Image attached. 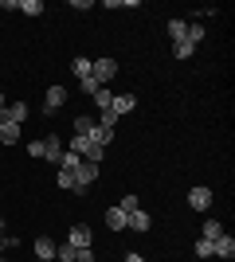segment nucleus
<instances>
[{
  "label": "nucleus",
  "mask_w": 235,
  "mask_h": 262,
  "mask_svg": "<svg viewBox=\"0 0 235 262\" xmlns=\"http://www.w3.org/2000/svg\"><path fill=\"white\" fill-rule=\"evenodd\" d=\"M114 75H118V59H110V55H106V59H90V78H94L98 86H106Z\"/></svg>",
  "instance_id": "nucleus-1"
},
{
  "label": "nucleus",
  "mask_w": 235,
  "mask_h": 262,
  "mask_svg": "<svg viewBox=\"0 0 235 262\" xmlns=\"http://www.w3.org/2000/svg\"><path fill=\"white\" fill-rule=\"evenodd\" d=\"M63 102H67V86H51V90H47V98H44V114H59Z\"/></svg>",
  "instance_id": "nucleus-2"
},
{
  "label": "nucleus",
  "mask_w": 235,
  "mask_h": 262,
  "mask_svg": "<svg viewBox=\"0 0 235 262\" xmlns=\"http://www.w3.org/2000/svg\"><path fill=\"white\" fill-rule=\"evenodd\" d=\"M188 204H192V211H208V208H212V188H192V192H188Z\"/></svg>",
  "instance_id": "nucleus-3"
},
{
  "label": "nucleus",
  "mask_w": 235,
  "mask_h": 262,
  "mask_svg": "<svg viewBox=\"0 0 235 262\" xmlns=\"http://www.w3.org/2000/svg\"><path fill=\"white\" fill-rule=\"evenodd\" d=\"M24 118H28V102H12V106L0 110V121H12V125H20Z\"/></svg>",
  "instance_id": "nucleus-4"
},
{
  "label": "nucleus",
  "mask_w": 235,
  "mask_h": 262,
  "mask_svg": "<svg viewBox=\"0 0 235 262\" xmlns=\"http://www.w3.org/2000/svg\"><path fill=\"white\" fill-rule=\"evenodd\" d=\"M153 227V219H149V211H130V215H125V231H149Z\"/></svg>",
  "instance_id": "nucleus-5"
},
{
  "label": "nucleus",
  "mask_w": 235,
  "mask_h": 262,
  "mask_svg": "<svg viewBox=\"0 0 235 262\" xmlns=\"http://www.w3.org/2000/svg\"><path fill=\"white\" fill-rule=\"evenodd\" d=\"M67 243H71V247H75V251H82V247H90V227H87V223H78V227H71Z\"/></svg>",
  "instance_id": "nucleus-6"
},
{
  "label": "nucleus",
  "mask_w": 235,
  "mask_h": 262,
  "mask_svg": "<svg viewBox=\"0 0 235 262\" xmlns=\"http://www.w3.org/2000/svg\"><path fill=\"white\" fill-rule=\"evenodd\" d=\"M59 157H63V137H44V161L59 164Z\"/></svg>",
  "instance_id": "nucleus-7"
},
{
  "label": "nucleus",
  "mask_w": 235,
  "mask_h": 262,
  "mask_svg": "<svg viewBox=\"0 0 235 262\" xmlns=\"http://www.w3.org/2000/svg\"><path fill=\"white\" fill-rule=\"evenodd\" d=\"M87 141H90V145H98V149H106V145L114 141V129H102L98 121H94V129L87 133Z\"/></svg>",
  "instance_id": "nucleus-8"
},
{
  "label": "nucleus",
  "mask_w": 235,
  "mask_h": 262,
  "mask_svg": "<svg viewBox=\"0 0 235 262\" xmlns=\"http://www.w3.org/2000/svg\"><path fill=\"white\" fill-rule=\"evenodd\" d=\"M212 247H216V254H220L224 262H231V254H235V239L227 235V231H224V235H220V239L212 243Z\"/></svg>",
  "instance_id": "nucleus-9"
},
{
  "label": "nucleus",
  "mask_w": 235,
  "mask_h": 262,
  "mask_svg": "<svg viewBox=\"0 0 235 262\" xmlns=\"http://www.w3.org/2000/svg\"><path fill=\"white\" fill-rule=\"evenodd\" d=\"M134 94H114V102H110V110L114 114H118V118H122V114H134Z\"/></svg>",
  "instance_id": "nucleus-10"
},
{
  "label": "nucleus",
  "mask_w": 235,
  "mask_h": 262,
  "mask_svg": "<svg viewBox=\"0 0 235 262\" xmlns=\"http://www.w3.org/2000/svg\"><path fill=\"white\" fill-rule=\"evenodd\" d=\"M35 258H44V262H51V258H55V239L39 235V239H35Z\"/></svg>",
  "instance_id": "nucleus-11"
},
{
  "label": "nucleus",
  "mask_w": 235,
  "mask_h": 262,
  "mask_svg": "<svg viewBox=\"0 0 235 262\" xmlns=\"http://www.w3.org/2000/svg\"><path fill=\"white\" fill-rule=\"evenodd\" d=\"M106 227L110 231H125V211L114 204V208H106Z\"/></svg>",
  "instance_id": "nucleus-12"
},
{
  "label": "nucleus",
  "mask_w": 235,
  "mask_h": 262,
  "mask_svg": "<svg viewBox=\"0 0 235 262\" xmlns=\"http://www.w3.org/2000/svg\"><path fill=\"white\" fill-rule=\"evenodd\" d=\"M0 141H4V145H16V141H20V125H12V121H0Z\"/></svg>",
  "instance_id": "nucleus-13"
},
{
  "label": "nucleus",
  "mask_w": 235,
  "mask_h": 262,
  "mask_svg": "<svg viewBox=\"0 0 235 262\" xmlns=\"http://www.w3.org/2000/svg\"><path fill=\"white\" fill-rule=\"evenodd\" d=\"M200 39H204V24H196V20H192L188 28H184V43H192V47H196Z\"/></svg>",
  "instance_id": "nucleus-14"
},
{
  "label": "nucleus",
  "mask_w": 235,
  "mask_h": 262,
  "mask_svg": "<svg viewBox=\"0 0 235 262\" xmlns=\"http://www.w3.org/2000/svg\"><path fill=\"white\" fill-rule=\"evenodd\" d=\"M220 235H224V227H220L216 219H208V223H204V231H200V239H208V243H216Z\"/></svg>",
  "instance_id": "nucleus-15"
},
{
  "label": "nucleus",
  "mask_w": 235,
  "mask_h": 262,
  "mask_svg": "<svg viewBox=\"0 0 235 262\" xmlns=\"http://www.w3.org/2000/svg\"><path fill=\"white\" fill-rule=\"evenodd\" d=\"M110 102H114V90H110V86H98V94H94V106H98V110H110Z\"/></svg>",
  "instance_id": "nucleus-16"
},
{
  "label": "nucleus",
  "mask_w": 235,
  "mask_h": 262,
  "mask_svg": "<svg viewBox=\"0 0 235 262\" xmlns=\"http://www.w3.org/2000/svg\"><path fill=\"white\" fill-rule=\"evenodd\" d=\"M75 254H78V251L71 247V243H55V258H59V262H75Z\"/></svg>",
  "instance_id": "nucleus-17"
},
{
  "label": "nucleus",
  "mask_w": 235,
  "mask_h": 262,
  "mask_svg": "<svg viewBox=\"0 0 235 262\" xmlns=\"http://www.w3.org/2000/svg\"><path fill=\"white\" fill-rule=\"evenodd\" d=\"M16 8H20L24 16H39V12H44V4H39V0H20Z\"/></svg>",
  "instance_id": "nucleus-18"
},
{
  "label": "nucleus",
  "mask_w": 235,
  "mask_h": 262,
  "mask_svg": "<svg viewBox=\"0 0 235 262\" xmlns=\"http://www.w3.org/2000/svg\"><path fill=\"white\" fill-rule=\"evenodd\" d=\"M184 28H188L184 20H168V35H173V43H180V39H184Z\"/></svg>",
  "instance_id": "nucleus-19"
},
{
  "label": "nucleus",
  "mask_w": 235,
  "mask_h": 262,
  "mask_svg": "<svg viewBox=\"0 0 235 262\" xmlns=\"http://www.w3.org/2000/svg\"><path fill=\"white\" fill-rule=\"evenodd\" d=\"M98 125L102 129H114V125H118V114H114V110H98Z\"/></svg>",
  "instance_id": "nucleus-20"
},
{
  "label": "nucleus",
  "mask_w": 235,
  "mask_h": 262,
  "mask_svg": "<svg viewBox=\"0 0 235 262\" xmlns=\"http://www.w3.org/2000/svg\"><path fill=\"white\" fill-rule=\"evenodd\" d=\"M90 129H94V118H87V114H82V118L75 121V137H87Z\"/></svg>",
  "instance_id": "nucleus-21"
},
{
  "label": "nucleus",
  "mask_w": 235,
  "mask_h": 262,
  "mask_svg": "<svg viewBox=\"0 0 235 262\" xmlns=\"http://www.w3.org/2000/svg\"><path fill=\"white\" fill-rule=\"evenodd\" d=\"M55 184H59V188H67V192H71V188H75V172H67V168H59Z\"/></svg>",
  "instance_id": "nucleus-22"
},
{
  "label": "nucleus",
  "mask_w": 235,
  "mask_h": 262,
  "mask_svg": "<svg viewBox=\"0 0 235 262\" xmlns=\"http://www.w3.org/2000/svg\"><path fill=\"white\" fill-rule=\"evenodd\" d=\"M118 208H122L125 215H130V211H137V208H141V200H137V196H122V200H118Z\"/></svg>",
  "instance_id": "nucleus-23"
},
{
  "label": "nucleus",
  "mask_w": 235,
  "mask_h": 262,
  "mask_svg": "<svg viewBox=\"0 0 235 262\" xmlns=\"http://www.w3.org/2000/svg\"><path fill=\"white\" fill-rule=\"evenodd\" d=\"M78 90H82V94H90V98H94V94H98V82H94V78H78Z\"/></svg>",
  "instance_id": "nucleus-24"
},
{
  "label": "nucleus",
  "mask_w": 235,
  "mask_h": 262,
  "mask_svg": "<svg viewBox=\"0 0 235 262\" xmlns=\"http://www.w3.org/2000/svg\"><path fill=\"white\" fill-rule=\"evenodd\" d=\"M196 254H200V258H212V254H216V247H212L208 239H196Z\"/></svg>",
  "instance_id": "nucleus-25"
},
{
  "label": "nucleus",
  "mask_w": 235,
  "mask_h": 262,
  "mask_svg": "<svg viewBox=\"0 0 235 262\" xmlns=\"http://www.w3.org/2000/svg\"><path fill=\"white\" fill-rule=\"evenodd\" d=\"M87 149H90V141H87V137H71V153H78V157H82Z\"/></svg>",
  "instance_id": "nucleus-26"
},
{
  "label": "nucleus",
  "mask_w": 235,
  "mask_h": 262,
  "mask_svg": "<svg viewBox=\"0 0 235 262\" xmlns=\"http://www.w3.org/2000/svg\"><path fill=\"white\" fill-rule=\"evenodd\" d=\"M12 247H20V239H16V235H0V254L12 251Z\"/></svg>",
  "instance_id": "nucleus-27"
},
{
  "label": "nucleus",
  "mask_w": 235,
  "mask_h": 262,
  "mask_svg": "<svg viewBox=\"0 0 235 262\" xmlns=\"http://www.w3.org/2000/svg\"><path fill=\"white\" fill-rule=\"evenodd\" d=\"M75 75H78V78L90 75V59H75Z\"/></svg>",
  "instance_id": "nucleus-28"
},
{
  "label": "nucleus",
  "mask_w": 235,
  "mask_h": 262,
  "mask_svg": "<svg viewBox=\"0 0 235 262\" xmlns=\"http://www.w3.org/2000/svg\"><path fill=\"white\" fill-rule=\"evenodd\" d=\"M173 55H177V59H188V55H192V43H184V39H180V43L173 47Z\"/></svg>",
  "instance_id": "nucleus-29"
},
{
  "label": "nucleus",
  "mask_w": 235,
  "mask_h": 262,
  "mask_svg": "<svg viewBox=\"0 0 235 262\" xmlns=\"http://www.w3.org/2000/svg\"><path fill=\"white\" fill-rule=\"evenodd\" d=\"M75 262H94V251H90V247H82V251L75 254Z\"/></svg>",
  "instance_id": "nucleus-30"
},
{
  "label": "nucleus",
  "mask_w": 235,
  "mask_h": 262,
  "mask_svg": "<svg viewBox=\"0 0 235 262\" xmlns=\"http://www.w3.org/2000/svg\"><path fill=\"white\" fill-rule=\"evenodd\" d=\"M125 262H145V258H141L137 251H130V254H125Z\"/></svg>",
  "instance_id": "nucleus-31"
},
{
  "label": "nucleus",
  "mask_w": 235,
  "mask_h": 262,
  "mask_svg": "<svg viewBox=\"0 0 235 262\" xmlns=\"http://www.w3.org/2000/svg\"><path fill=\"white\" fill-rule=\"evenodd\" d=\"M0 110H4V94H0Z\"/></svg>",
  "instance_id": "nucleus-32"
},
{
  "label": "nucleus",
  "mask_w": 235,
  "mask_h": 262,
  "mask_svg": "<svg viewBox=\"0 0 235 262\" xmlns=\"http://www.w3.org/2000/svg\"><path fill=\"white\" fill-rule=\"evenodd\" d=\"M0 231H4V219H0Z\"/></svg>",
  "instance_id": "nucleus-33"
},
{
  "label": "nucleus",
  "mask_w": 235,
  "mask_h": 262,
  "mask_svg": "<svg viewBox=\"0 0 235 262\" xmlns=\"http://www.w3.org/2000/svg\"><path fill=\"white\" fill-rule=\"evenodd\" d=\"M35 262H44V258H35Z\"/></svg>",
  "instance_id": "nucleus-34"
}]
</instances>
